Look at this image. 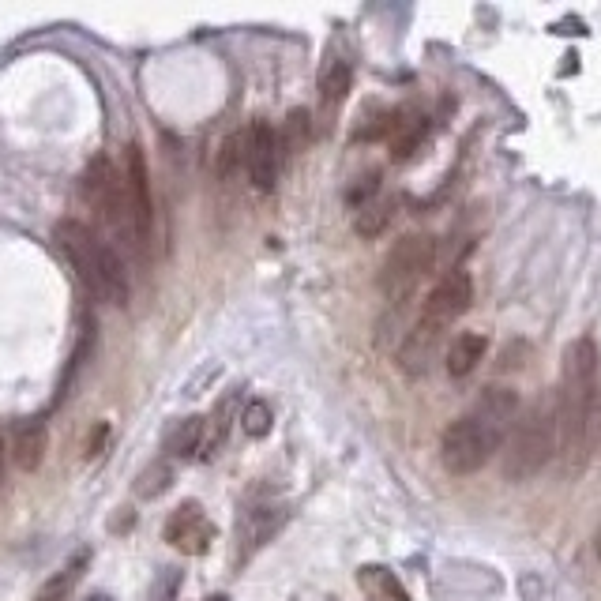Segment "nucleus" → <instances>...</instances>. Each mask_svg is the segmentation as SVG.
Segmentation results:
<instances>
[{"label": "nucleus", "mask_w": 601, "mask_h": 601, "mask_svg": "<svg viewBox=\"0 0 601 601\" xmlns=\"http://www.w3.org/2000/svg\"><path fill=\"white\" fill-rule=\"evenodd\" d=\"M519 421V395L511 387H485L470 414L451 421L440 436V463L455 478H470L504 447V436Z\"/></svg>", "instance_id": "obj_1"}, {"label": "nucleus", "mask_w": 601, "mask_h": 601, "mask_svg": "<svg viewBox=\"0 0 601 601\" xmlns=\"http://www.w3.org/2000/svg\"><path fill=\"white\" fill-rule=\"evenodd\" d=\"M594 380H598V346L590 335L568 342L564 350V380L556 399V455L564 474L575 478L594 444Z\"/></svg>", "instance_id": "obj_2"}, {"label": "nucleus", "mask_w": 601, "mask_h": 601, "mask_svg": "<svg viewBox=\"0 0 601 601\" xmlns=\"http://www.w3.org/2000/svg\"><path fill=\"white\" fill-rule=\"evenodd\" d=\"M53 237H57V245H61V252L68 256L72 271L79 275V282L87 286L91 297L106 301V305H128V297H132L128 267H124V260L113 252L109 241H102L91 226H83L76 218L57 222Z\"/></svg>", "instance_id": "obj_3"}, {"label": "nucleus", "mask_w": 601, "mask_h": 601, "mask_svg": "<svg viewBox=\"0 0 601 601\" xmlns=\"http://www.w3.org/2000/svg\"><path fill=\"white\" fill-rule=\"evenodd\" d=\"M556 455V406L541 399L530 414H523L511 425L508 440L500 447V470L504 478L523 485V481L538 478Z\"/></svg>", "instance_id": "obj_4"}, {"label": "nucleus", "mask_w": 601, "mask_h": 601, "mask_svg": "<svg viewBox=\"0 0 601 601\" xmlns=\"http://www.w3.org/2000/svg\"><path fill=\"white\" fill-rule=\"evenodd\" d=\"M432 263H436V241L432 237L406 233L402 241H395V248L387 252L384 260V271H380V290H384V297L395 309L414 297L421 278L432 271Z\"/></svg>", "instance_id": "obj_5"}, {"label": "nucleus", "mask_w": 601, "mask_h": 601, "mask_svg": "<svg viewBox=\"0 0 601 601\" xmlns=\"http://www.w3.org/2000/svg\"><path fill=\"white\" fill-rule=\"evenodd\" d=\"M124 207H128V226H132V248L147 260L151 256V233H155V200H151V173L147 158L136 143L124 147Z\"/></svg>", "instance_id": "obj_6"}, {"label": "nucleus", "mask_w": 601, "mask_h": 601, "mask_svg": "<svg viewBox=\"0 0 601 601\" xmlns=\"http://www.w3.org/2000/svg\"><path fill=\"white\" fill-rule=\"evenodd\" d=\"M83 200H87V207L106 222L109 230L117 233L121 241L132 245V226H128V207H124L121 170H117L106 155L91 158V166L83 173Z\"/></svg>", "instance_id": "obj_7"}, {"label": "nucleus", "mask_w": 601, "mask_h": 601, "mask_svg": "<svg viewBox=\"0 0 601 601\" xmlns=\"http://www.w3.org/2000/svg\"><path fill=\"white\" fill-rule=\"evenodd\" d=\"M470 301H474V278L466 275L463 267H451L436 286L429 290L425 297V305H421V324L436 327V331H447V327L455 324L466 309H470Z\"/></svg>", "instance_id": "obj_8"}, {"label": "nucleus", "mask_w": 601, "mask_h": 601, "mask_svg": "<svg viewBox=\"0 0 601 601\" xmlns=\"http://www.w3.org/2000/svg\"><path fill=\"white\" fill-rule=\"evenodd\" d=\"M245 170L248 181L260 192L275 188L278 170H282V143H278V132L267 121H252L245 128Z\"/></svg>", "instance_id": "obj_9"}, {"label": "nucleus", "mask_w": 601, "mask_h": 601, "mask_svg": "<svg viewBox=\"0 0 601 601\" xmlns=\"http://www.w3.org/2000/svg\"><path fill=\"white\" fill-rule=\"evenodd\" d=\"M166 541H170L177 553L200 556L207 553L211 541H215V523L207 519V511H203L196 500H185V504L166 519Z\"/></svg>", "instance_id": "obj_10"}, {"label": "nucleus", "mask_w": 601, "mask_h": 601, "mask_svg": "<svg viewBox=\"0 0 601 601\" xmlns=\"http://www.w3.org/2000/svg\"><path fill=\"white\" fill-rule=\"evenodd\" d=\"M440 339H444V331H436V327L421 324L417 320L410 331H406V339L399 346V365L406 376H425L432 369V361L440 354Z\"/></svg>", "instance_id": "obj_11"}, {"label": "nucleus", "mask_w": 601, "mask_h": 601, "mask_svg": "<svg viewBox=\"0 0 601 601\" xmlns=\"http://www.w3.org/2000/svg\"><path fill=\"white\" fill-rule=\"evenodd\" d=\"M290 519V511L286 508H256L248 511L245 519H241V526H237V560H248V556L256 553V549H263L267 541L275 538L278 530H282V523Z\"/></svg>", "instance_id": "obj_12"}, {"label": "nucleus", "mask_w": 601, "mask_h": 601, "mask_svg": "<svg viewBox=\"0 0 601 601\" xmlns=\"http://www.w3.org/2000/svg\"><path fill=\"white\" fill-rule=\"evenodd\" d=\"M42 455H46V425L42 421H19L12 429V463L23 470V474H34L42 466Z\"/></svg>", "instance_id": "obj_13"}, {"label": "nucleus", "mask_w": 601, "mask_h": 601, "mask_svg": "<svg viewBox=\"0 0 601 601\" xmlns=\"http://www.w3.org/2000/svg\"><path fill=\"white\" fill-rule=\"evenodd\" d=\"M425 132H429V121L417 109H395V121H391V132H387L395 162H406L414 155L417 147L425 143Z\"/></svg>", "instance_id": "obj_14"}, {"label": "nucleus", "mask_w": 601, "mask_h": 601, "mask_svg": "<svg viewBox=\"0 0 601 601\" xmlns=\"http://www.w3.org/2000/svg\"><path fill=\"white\" fill-rule=\"evenodd\" d=\"M350 87H354V68H350V61H342V57L327 61L324 72H320V109H324V121H331V117L339 113Z\"/></svg>", "instance_id": "obj_15"}, {"label": "nucleus", "mask_w": 601, "mask_h": 601, "mask_svg": "<svg viewBox=\"0 0 601 601\" xmlns=\"http://www.w3.org/2000/svg\"><path fill=\"white\" fill-rule=\"evenodd\" d=\"M357 586H361L365 601H410V590L384 564H361L357 568Z\"/></svg>", "instance_id": "obj_16"}, {"label": "nucleus", "mask_w": 601, "mask_h": 601, "mask_svg": "<svg viewBox=\"0 0 601 601\" xmlns=\"http://www.w3.org/2000/svg\"><path fill=\"white\" fill-rule=\"evenodd\" d=\"M485 346H489V342H485V335H478V331H463V335H455L451 346H447V354H444L447 376H455V380L470 376V372L481 365Z\"/></svg>", "instance_id": "obj_17"}, {"label": "nucleus", "mask_w": 601, "mask_h": 601, "mask_svg": "<svg viewBox=\"0 0 601 601\" xmlns=\"http://www.w3.org/2000/svg\"><path fill=\"white\" fill-rule=\"evenodd\" d=\"M87 564H91V549H79L68 564H64L53 579H46V583L38 586V594H34V601H68V594L76 590V583L83 579V571H87Z\"/></svg>", "instance_id": "obj_18"}, {"label": "nucleus", "mask_w": 601, "mask_h": 601, "mask_svg": "<svg viewBox=\"0 0 601 601\" xmlns=\"http://www.w3.org/2000/svg\"><path fill=\"white\" fill-rule=\"evenodd\" d=\"M203 444H207V421L203 417H185V421H177L166 436V451H170L173 459H203Z\"/></svg>", "instance_id": "obj_19"}, {"label": "nucleus", "mask_w": 601, "mask_h": 601, "mask_svg": "<svg viewBox=\"0 0 601 601\" xmlns=\"http://www.w3.org/2000/svg\"><path fill=\"white\" fill-rule=\"evenodd\" d=\"M395 207H399V200H395V196H376V200H369L365 207H357L354 230L361 233V237H380V233L391 226Z\"/></svg>", "instance_id": "obj_20"}, {"label": "nucleus", "mask_w": 601, "mask_h": 601, "mask_svg": "<svg viewBox=\"0 0 601 601\" xmlns=\"http://www.w3.org/2000/svg\"><path fill=\"white\" fill-rule=\"evenodd\" d=\"M309 136H312L309 109H293L290 117H286V124H282V136H278V143H282V158L301 155V151L309 147Z\"/></svg>", "instance_id": "obj_21"}, {"label": "nucleus", "mask_w": 601, "mask_h": 601, "mask_svg": "<svg viewBox=\"0 0 601 601\" xmlns=\"http://www.w3.org/2000/svg\"><path fill=\"white\" fill-rule=\"evenodd\" d=\"M271 421H275V414H271V406L260 399H252L245 410H241V429H245L252 440H263V436L271 432Z\"/></svg>", "instance_id": "obj_22"}, {"label": "nucleus", "mask_w": 601, "mask_h": 601, "mask_svg": "<svg viewBox=\"0 0 601 601\" xmlns=\"http://www.w3.org/2000/svg\"><path fill=\"white\" fill-rule=\"evenodd\" d=\"M173 485V470L166 463H151L143 474H139V485H136V493L143 496V500H151V496L158 493H166Z\"/></svg>", "instance_id": "obj_23"}, {"label": "nucleus", "mask_w": 601, "mask_h": 601, "mask_svg": "<svg viewBox=\"0 0 601 601\" xmlns=\"http://www.w3.org/2000/svg\"><path fill=\"white\" fill-rule=\"evenodd\" d=\"M177 590H181V571L162 568L155 586H151V601H177Z\"/></svg>", "instance_id": "obj_24"}, {"label": "nucleus", "mask_w": 601, "mask_h": 601, "mask_svg": "<svg viewBox=\"0 0 601 601\" xmlns=\"http://www.w3.org/2000/svg\"><path fill=\"white\" fill-rule=\"evenodd\" d=\"M590 429H594V440H601V402H598V410H594V425H590Z\"/></svg>", "instance_id": "obj_25"}, {"label": "nucleus", "mask_w": 601, "mask_h": 601, "mask_svg": "<svg viewBox=\"0 0 601 601\" xmlns=\"http://www.w3.org/2000/svg\"><path fill=\"white\" fill-rule=\"evenodd\" d=\"M4 463H8V451H4V436H0V481H4Z\"/></svg>", "instance_id": "obj_26"}, {"label": "nucleus", "mask_w": 601, "mask_h": 601, "mask_svg": "<svg viewBox=\"0 0 601 601\" xmlns=\"http://www.w3.org/2000/svg\"><path fill=\"white\" fill-rule=\"evenodd\" d=\"M207 601H230V598H226V594H211Z\"/></svg>", "instance_id": "obj_27"}, {"label": "nucleus", "mask_w": 601, "mask_h": 601, "mask_svg": "<svg viewBox=\"0 0 601 601\" xmlns=\"http://www.w3.org/2000/svg\"><path fill=\"white\" fill-rule=\"evenodd\" d=\"M598 556H601V530H598Z\"/></svg>", "instance_id": "obj_28"}, {"label": "nucleus", "mask_w": 601, "mask_h": 601, "mask_svg": "<svg viewBox=\"0 0 601 601\" xmlns=\"http://www.w3.org/2000/svg\"><path fill=\"white\" fill-rule=\"evenodd\" d=\"M94 601H98V598H94Z\"/></svg>", "instance_id": "obj_29"}]
</instances>
